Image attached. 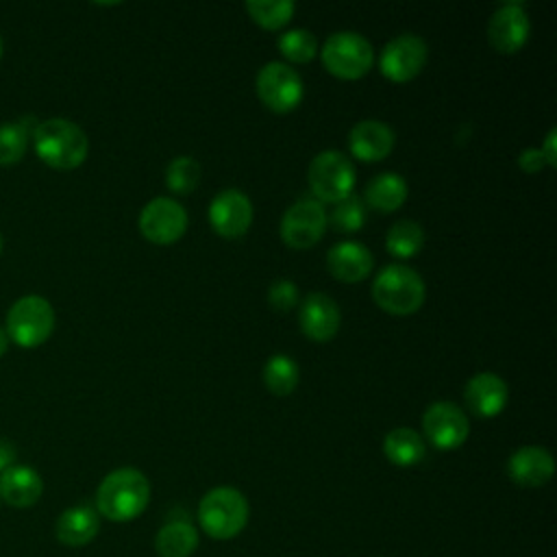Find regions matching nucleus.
I'll return each instance as SVG.
<instances>
[{"instance_id": "nucleus-9", "label": "nucleus", "mask_w": 557, "mask_h": 557, "mask_svg": "<svg viewBox=\"0 0 557 557\" xmlns=\"http://www.w3.org/2000/svg\"><path fill=\"white\" fill-rule=\"evenodd\" d=\"M329 224V215L315 198H300L287 207L281 220V237L289 248L305 250L315 246Z\"/></svg>"}, {"instance_id": "nucleus-24", "label": "nucleus", "mask_w": 557, "mask_h": 557, "mask_svg": "<svg viewBox=\"0 0 557 557\" xmlns=\"http://www.w3.org/2000/svg\"><path fill=\"white\" fill-rule=\"evenodd\" d=\"M198 546V533L189 522L174 520L159 529L154 550L161 557H189Z\"/></svg>"}, {"instance_id": "nucleus-5", "label": "nucleus", "mask_w": 557, "mask_h": 557, "mask_svg": "<svg viewBox=\"0 0 557 557\" xmlns=\"http://www.w3.org/2000/svg\"><path fill=\"white\" fill-rule=\"evenodd\" d=\"M4 331L22 348L41 346L54 331V309L44 296H22L11 305Z\"/></svg>"}, {"instance_id": "nucleus-23", "label": "nucleus", "mask_w": 557, "mask_h": 557, "mask_svg": "<svg viewBox=\"0 0 557 557\" xmlns=\"http://www.w3.org/2000/svg\"><path fill=\"white\" fill-rule=\"evenodd\" d=\"M383 453L394 466L409 468L424 459L426 448H424V440L418 435V431H413L409 426H398L385 435Z\"/></svg>"}, {"instance_id": "nucleus-25", "label": "nucleus", "mask_w": 557, "mask_h": 557, "mask_svg": "<svg viewBox=\"0 0 557 557\" xmlns=\"http://www.w3.org/2000/svg\"><path fill=\"white\" fill-rule=\"evenodd\" d=\"M263 385L274 396H289L298 387V363L287 355H272L263 366Z\"/></svg>"}, {"instance_id": "nucleus-4", "label": "nucleus", "mask_w": 557, "mask_h": 557, "mask_svg": "<svg viewBox=\"0 0 557 557\" xmlns=\"http://www.w3.org/2000/svg\"><path fill=\"white\" fill-rule=\"evenodd\" d=\"M198 520L209 537L231 540L244 531L248 522V500L235 487H213L202 496L198 505Z\"/></svg>"}, {"instance_id": "nucleus-8", "label": "nucleus", "mask_w": 557, "mask_h": 557, "mask_svg": "<svg viewBox=\"0 0 557 557\" xmlns=\"http://www.w3.org/2000/svg\"><path fill=\"white\" fill-rule=\"evenodd\" d=\"M259 100L274 113H289L302 100V78L285 63H265L255 81Z\"/></svg>"}, {"instance_id": "nucleus-3", "label": "nucleus", "mask_w": 557, "mask_h": 557, "mask_svg": "<svg viewBox=\"0 0 557 557\" xmlns=\"http://www.w3.org/2000/svg\"><path fill=\"white\" fill-rule=\"evenodd\" d=\"M424 296L426 287L422 276L400 263L385 265L372 283L374 302L389 315L416 313L422 307Z\"/></svg>"}, {"instance_id": "nucleus-7", "label": "nucleus", "mask_w": 557, "mask_h": 557, "mask_svg": "<svg viewBox=\"0 0 557 557\" xmlns=\"http://www.w3.org/2000/svg\"><path fill=\"white\" fill-rule=\"evenodd\" d=\"M309 189L318 202H339L355 187V168L339 150H324L309 163Z\"/></svg>"}, {"instance_id": "nucleus-28", "label": "nucleus", "mask_w": 557, "mask_h": 557, "mask_svg": "<svg viewBox=\"0 0 557 557\" xmlns=\"http://www.w3.org/2000/svg\"><path fill=\"white\" fill-rule=\"evenodd\" d=\"M294 2L289 0H250L246 2V11L255 24L265 30L283 28L294 13Z\"/></svg>"}, {"instance_id": "nucleus-33", "label": "nucleus", "mask_w": 557, "mask_h": 557, "mask_svg": "<svg viewBox=\"0 0 557 557\" xmlns=\"http://www.w3.org/2000/svg\"><path fill=\"white\" fill-rule=\"evenodd\" d=\"M518 165H520V170H524L527 174H535V172H540V170L546 165V161H544L540 148H527V150H522V152L518 154Z\"/></svg>"}, {"instance_id": "nucleus-6", "label": "nucleus", "mask_w": 557, "mask_h": 557, "mask_svg": "<svg viewBox=\"0 0 557 557\" xmlns=\"http://www.w3.org/2000/svg\"><path fill=\"white\" fill-rule=\"evenodd\" d=\"M324 67L344 81H357L366 76L374 63V50L370 41L352 30L333 33L322 46Z\"/></svg>"}, {"instance_id": "nucleus-21", "label": "nucleus", "mask_w": 557, "mask_h": 557, "mask_svg": "<svg viewBox=\"0 0 557 557\" xmlns=\"http://www.w3.org/2000/svg\"><path fill=\"white\" fill-rule=\"evenodd\" d=\"M98 529H100L98 513H96V509H91L87 505H76V507L65 509L57 518V524H54L57 540L72 548L89 544L96 537Z\"/></svg>"}, {"instance_id": "nucleus-13", "label": "nucleus", "mask_w": 557, "mask_h": 557, "mask_svg": "<svg viewBox=\"0 0 557 557\" xmlns=\"http://www.w3.org/2000/svg\"><path fill=\"white\" fill-rule=\"evenodd\" d=\"M531 35V22L520 2L498 7L487 22V39L500 54H516Z\"/></svg>"}, {"instance_id": "nucleus-29", "label": "nucleus", "mask_w": 557, "mask_h": 557, "mask_svg": "<svg viewBox=\"0 0 557 557\" xmlns=\"http://www.w3.org/2000/svg\"><path fill=\"white\" fill-rule=\"evenodd\" d=\"M200 183V163L187 154H181L170 161L165 170V185L170 191L187 196Z\"/></svg>"}, {"instance_id": "nucleus-34", "label": "nucleus", "mask_w": 557, "mask_h": 557, "mask_svg": "<svg viewBox=\"0 0 557 557\" xmlns=\"http://www.w3.org/2000/svg\"><path fill=\"white\" fill-rule=\"evenodd\" d=\"M557 137V131L555 128H550L548 131V135H546V139H544V146L540 148V152H542V157H544V161H546V165L548 168H555L557 165V152H555V139Z\"/></svg>"}, {"instance_id": "nucleus-20", "label": "nucleus", "mask_w": 557, "mask_h": 557, "mask_svg": "<svg viewBox=\"0 0 557 557\" xmlns=\"http://www.w3.org/2000/svg\"><path fill=\"white\" fill-rule=\"evenodd\" d=\"M44 481L30 466H11L0 474V498L17 509L30 507L41 498Z\"/></svg>"}, {"instance_id": "nucleus-35", "label": "nucleus", "mask_w": 557, "mask_h": 557, "mask_svg": "<svg viewBox=\"0 0 557 557\" xmlns=\"http://www.w3.org/2000/svg\"><path fill=\"white\" fill-rule=\"evenodd\" d=\"M13 459H15V448L11 442H4L0 440V474L13 466Z\"/></svg>"}, {"instance_id": "nucleus-11", "label": "nucleus", "mask_w": 557, "mask_h": 557, "mask_svg": "<svg viewBox=\"0 0 557 557\" xmlns=\"http://www.w3.org/2000/svg\"><path fill=\"white\" fill-rule=\"evenodd\" d=\"M139 231L148 242L170 246L187 231V213L174 198H154L139 213Z\"/></svg>"}, {"instance_id": "nucleus-27", "label": "nucleus", "mask_w": 557, "mask_h": 557, "mask_svg": "<svg viewBox=\"0 0 557 557\" xmlns=\"http://www.w3.org/2000/svg\"><path fill=\"white\" fill-rule=\"evenodd\" d=\"M26 122L28 120L0 124V165H13L24 157L33 135V128Z\"/></svg>"}, {"instance_id": "nucleus-17", "label": "nucleus", "mask_w": 557, "mask_h": 557, "mask_svg": "<svg viewBox=\"0 0 557 557\" xmlns=\"http://www.w3.org/2000/svg\"><path fill=\"white\" fill-rule=\"evenodd\" d=\"M394 139V131L385 122L361 120L348 133V148L359 161L374 163L392 152Z\"/></svg>"}, {"instance_id": "nucleus-2", "label": "nucleus", "mask_w": 557, "mask_h": 557, "mask_svg": "<svg viewBox=\"0 0 557 557\" xmlns=\"http://www.w3.org/2000/svg\"><path fill=\"white\" fill-rule=\"evenodd\" d=\"M30 139L37 157L54 170H74L89 152V141L83 128L65 117H50L35 124Z\"/></svg>"}, {"instance_id": "nucleus-37", "label": "nucleus", "mask_w": 557, "mask_h": 557, "mask_svg": "<svg viewBox=\"0 0 557 557\" xmlns=\"http://www.w3.org/2000/svg\"><path fill=\"white\" fill-rule=\"evenodd\" d=\"M0 57H2V37H0Z\"/></svg>"}, {"instance_id": "nucleus-19", "label": "nucleus", "mask_w": 557, "mask_h": 557, "mask_svg": "<svg viewBox=\"0 0 557 557\" xmlns=\"http://www.w3.org/2000/svg\"><path fill=\"white\" fill-rule=\"evenodd\" d=\"M374 265L372 252L359 242H339L326 252V268L342 283L363 281Z\"/></svg>"}, {"instance_id": "nucleus-22", "label": "nucleus", "mask_w": 557, "mask_h": 557, "mask_svg": "<svg viewBox=\"0 0 557 557\" xmlns=\"http://www.w3.org/2000/svg\"><path fill=\"white\" fill-rule=\"evenodd\" d=\"M407 200V183L394 172L376 174L366 185V205L379 213H392Z\"/></svg>"}, {"instance_id": "nucleus-38", "label": "nucleus", "mask_w": 557, "mask_h": 557, "mask_svg": "<svg viewBox=\"0 0 557 557\" xmlns=\"http://www.w3.org/2000/svg\"><path fill=\"white\" fill-rule=\"evenodd\" d=\"M0 252H2V235H0Z\"/></svg>"}, {"instance_id": "nucleus-30", "label": "nucleus", "mask_w": 557, "mask_h": 557, "mask_svg": "<svg viewBox=\"0 0 557 557\" xmlns=\"http://www.w3.org/2000/svg\"><path fill=\"white\" fill-rule=\"evenodd\" d=\"M276 46L281 54L292 63H309L318 52L315 37L307 28H294L283 33L276 39Z\"/></svg>"}, {"instance_id": "nucleus-31", "label": "nucleus", "mask_w": 557, "mask_h": 557, "mask_svg": "<svg viewBox=\"0 0 557 557\" xmlns=\"http://www.w3.org/2000/svg\"><path fill=\"white\" fill-rule=\"evenodd\" d=\"M331 226L337 233H355L366 222V205L359 196H346L344 200L335 202V209L331 211Z\"/></svg>"}, {"instance_id": "nucleus-26", "label": "nucleus", "mask_w": 557, "mask_h": 557, "mask_svg": "<svg viewBox=\"0 0 557 557\" xmlns=\"http://www.w3.org/2000/svg\"><path fill=\"white\" fill-rule=\"evenodd\" d=\"M424 244V231L413 220H398L385 235V248L396 259H409L420 252Z\"/></svg>"}, {"instance_id": "nucleus-18", "label": "nucleus", "mask_w": 557, "mask_h": 557, "mask_svg": "<svg viewBox=\"0 0 557 557\" xmlns=\"http://www.w3.org/2000/svg\"><path fill=\"white\" fill-rule=\"evenodd\" d=\"M553 472V455L542 446H522L507 461V474L520 487H540L550 481Z\"/></svg>"}, {"instance_id": "nucleus-14", "label": "nucleus", "mask_w": 557, "mask_h": 557, "mask_svg": "<svg viewBox=\"0 0 557 557\" xmlns=\"http://www.w3.org/2000/svg\"><path fill=\"white\" fill-rule=\"evenodd\" d=\"M209 224L211 228L226 237H242L252 222V205L248 196L239 189H222L209 205Z\"/></svg>"}, {"instance_id": "nucleus-15", "label": "nucleus", "mask_w": 557, "mask_h": 557, "mask_svg": "<svg viewBox=\"0 0 557 557\" xmlns=\"http://www.w3.org/2000/svg\"><path fill=\"white\" fill-rule=\"evenodd\" d=\"M298 322H300V331L309 339L329 342L339 331V322H342L339 307L331 296L322 292H313L302 300L298 311Z\"/></svg>"}, {"instance_id": "nucleus-10", "label": "nucleus", "mask_w": 557, "mask_h": 557, "mask_svg": "<svg viewBox=\"0 0 557 557\" xmlns=\"http://www.w3.org/2000/svg\"><path fill=\"white\" fill-rule=\"evenodd\" d=\"M429 48L422 37L405 33L389 39L379 57V70L392 83L413 81L426 65Z\"/></svg>"}, {"instance_id": "nucleus-1", "label": "nucleus", "mask_w": 557, "mask_h": 557, "mask_svg": "<svg viewBox=\"0 0 557 557\" xmlns=\"http://www.w3.org/2000/svg\"><path fill=\"white\" fill-rule=\"evenodd\" d=\"M150 500V483L137 468H117L109 472L96 492V509L113 522L137 518Z\"/></svg>"}, {"instance_id": "nucleus-36", "label": "nucleus", "mask_w": 557, "mask_h": 557, "mask_svg": "<svg viewBox=\"0 0 557 557\" xmlns=\"http://www.w3.org/2000/svg\"><path fill=\"white\" fill-rule=\"evenodd\" d=\"M7 348H9V335H7V331L0 326V357L7 352Z\"/></svg>"}, {"instance_id": "nucleus-32", "label": "nucleus", "mask_w": 557, "mask_h": 557, "mask_svg": "<svg viewBox=\"0 0 557 557\" xmlns=\"http://www.w3.org/2000/svg\"><path fill=\"white\" fill-rule=\"evenodd\" d=\"M268 302H270V307L274 311L287 313L298 302V287L292 281H287V278H278L268 289Z\"/></svg>"}, {"instance_id": "nucleus-16", "label": "nucleus", "mask_w": 557, "mask_h": 557, "mask_svg": "<svg viewBox=\"0 0 557 557\" xmlns=\"http://www.w3.org/2000/svg\"><path fill=\"white\" fill-rule=\"evenodd\" d=\"M507 383L494 372L474 374L463 389V400L476 418H494L507 405Z\"/></svg>"}, {"instance_id": "nucleus-12", "label": "nucleus", "mask_w": 557, "mask_h": 557, "mask_svg": "<svg viewBox=\"0 0 557 557\" xmlns=\"http://www.w3.org/2000/svg\"><path fill=\"white\" fill-rule=\"evenodd\" d=\"M422 429L426 440L440 450L459 448L470 433L468 416L453 403H433L422 416Z\"/></svg>"}]
</instances>
